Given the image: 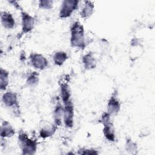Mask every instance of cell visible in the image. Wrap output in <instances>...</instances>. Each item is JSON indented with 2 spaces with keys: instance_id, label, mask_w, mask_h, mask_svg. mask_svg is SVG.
Wrapping results in <instances>:
<instances>
[{
  "instance_id": "obj_1",
  "label": "cell",
  "mask_w": 155,
  "mask_h": 155,
  "mask_svg": "<svg viewBox=\"0 0 155 155\" xmlns=\"http://www.w3.org/2000/svg\"><path fill=\"white\" fill-rule=\"evenodd\" d=\"M70 44L72 47L80 49L86 47L84 28L78 21H74L70 27Z\"/></svg>"
},
{
  "instance_id": "obj_2",
  "label": "cell",
  "mask_w": 155,
  "mask_h": 155,
  "mask_svg": "<svg viewBox=\"0 0 155 155\" xmlns=\"http://www.w3.org/2000/svg\"><path fill=\"white\" fill-rule=\"evenodd\" d=\"M18 142L23 154H33L37 149V142L31 139L24 131H21L18 134Z\"/></svg>"
},
{
  "instance_id": "obj_3",
  "label": "cell",
  "mask_w": 155,
  "mask_h": 155,
  "mask_svg": "<svg viewBox=\"0 0 155 155\" xmlns=\"http://www.w3.org/2000/svg\"><path fill=\"white\" fill-rule=\"evenodd\" d=\"M103 125V133L106 139L110 142H114L116 139L115 129L111 120V115L108 112L104 113L100 120Z\"/></svg>"
},
{
  "instance_id": "obj_4",
  "label": "cell",
  "mask_w": 155,
  "mask_h": 155,
  "mask_svg": "<svg viewBox=\"0 0 155 155\" xmlns=\"http://www.w3.org/2000/svg\"><path fill=\"white\" fill-rule=\"evenodd\" d=\"M79 1L77 0H64L62 1L59 16L61 19H65L70 17L71 14L78 8Z\"/></svg>"
},
{
  "instance_id": "obj_5",
  "label": "cell",
  "mask_w": 155,
  "mask_h": 155,
  "mask_svg": "<svg viewBox=\"0 0 155 155\" xmlns=\"http://www.w3.org/2000/svg\"><path fill=\"white\" fill-rule=\"evenodd\" d=\"M19 9L21 10V14L22 34H26L34 28L35 20L32 16L24 11L21 7Z\"/></svg>"
},
{
  "instance_id": "obj_6",
  "label": "cell",
  "mask_w": 155,
  "mask_h": 155,
  "mask_svg": "<svg viewBox=\"0 0 155 155\" xmlns=\"http://www.w3.org/2000/svg\"><path fill=\"white\" fill-rule=\"evenodd\" d=\"M30 62L35 69L43 70L48 66V61L47 58L40 53H32L29 56Z\"/></svg>"
},
{
  "instance_id": "obj_7",
  "label": "cell",
  "mask_w": 155,
  "mask_h": 155,
  "mask_svg": "<svg viewBox=\"0 0 155 155\" xmlns=\"http://www.w3.org/2000/svg\"><path fill=\"white\" fill-rule=\"evenodd\" d=\"M63 120L66 127H73L74 121V107L71 100L64 103Z\"/></svg>"
},
{
  "instance_id": "obj_8",
  "label": "cell",
  "mask_w": 155,
  "mask_h": 155,
  "mask_svg": "<svg viewBox=\"0 0 155 155\" xmlns=\"http://www.w3.org/2000/svg\"><path fill=\"white\" fill-rule=\"evenodd\" d=\"M2 102L7 107L19 108L18 94L15 92L8 91L4 93L2 96Z\"/></svg>"
},
{
  "instance_id": "obj_9",
  "label": "cell",
  "mask_w": 155,
  "mask_h": 155,
  "mask_svg": "<svg viewBox=\"0 0 155 155\" xmlns=\"http://www.w3.org/2000/svg\"><path fill=\"white\" fill-rule=\"evenodd\" d=\"M120 107V103L117 97V94L115 91L112 94L108 99L107 104V112L111 116L116 115L119 112Z\"/></svg>"
},
{
  "instance_id": "obj_10",
  "label": "cell",
  "mask_w": 155,
  "mask_h": 155,
  "mask_svg": "<svg viewBox=\"0 0 155 155\" xmlns=\"http://www.w3.org/2000/svg\"><path fill=\"white\" fill-rule=\"evenodd\" d=\"M1 22L2 25L5 29H12L15 26V20L13 15L8 12H1Z\"/></svg>"
},
{
  "instance_id": "obj_11",
  "label": "cell",
  "mask_w": 155,
  "mask_h": 155,
  "mask_svg": "<svg viewBox=\"0 0 155 155\" xmlns=\"http://www.w3.org/2000/svg\"><path fill=\"white\" fill-rule=\"evenodd\" d=\"M82 62L85 70H90L96 68L97 62L92 52H88L82 58Z\"/></svg>"
},
{
  "instance_id": "obj_12",
  "label": "cell",
  "mask_w": 155,
  "mask_h": 155,
  "mask_svg": "<svg viewBox=\"0 0 155 155\" xmlns=\"http://www.w3.org/2000/svg\"><path fill=\"white\" fill-rule=\"evenodd\" d=\"M15 134V130L10 122L4 120L1 126V137L2 139L9 138Z\"/></svg>"
},
{
  "instance_id": "obj_13",
  "label": "cell",
  "mask_w": 155,
  "mask_h": 155,
  "mask_svg": "<svg viewBox=\"0 0 155 155\" xmlns=\"http://www.w3.org/2000/svg\"><path fill=\"white\" fill-rule=\"evenodd\" d=\"M53 119L54 124L59 126L62 124L64 116V107L60 102H58L53 110Z\"/></svg>"
},
{
  "instance_id": "obj_14",
  "label": "cell",
  "mask_w": 155,
  "mask_h": 155,
  "mask_svg": "<svg viewBox=\"0 0 155 155\" xmlns=\"http://www.w3.org/2000/svg\"><path fill=\"white\" fill-rule=\"evenodd\" d=\"M58 126L56 124H47L39 131V136L44 139L52 136L56 132Z\"/></svg>"
},
{
  "instance_id": "obj_15",
  "label": "cell",
  "mask_w": 155,
  "mask_h": 155,
  "mask_svg": "<svg viewBox=\"0 0 155 155\" xmlns=\"http://www.w3.org/2000/svg\"><path fill=\"white\" fill-rule=\"evenodd\" d=\"M94 5L93 2L90 1H86L84 2V4L80 12L81 16L84 19L88 18L91 16L94 11Z\"/></svg>"
},
{
  "instance_id": "obj_16",
  "label": "cell",
  "mask_w": 155,
  "mask_h": 155,
  "mask_svg": "<svg viewBox=\"0 0 155 155\" xmlns=\"http://www.w3.org/2000/svg\"><path fill=\"white\" fill-rule=\"evenodd\" d=\"M60 94L63 103L71 100V90L69 85L67 82H61L60 84Z\"/></svg>"
},
{
  "instance_id": "obj_17",
  "label": "cell",
  "mask_w": 155,
  "mask_h": 155,
  "mask_svg": "<svg viewBox=\"0 0 155 155\" xmlns=\"http://www.w3.org/2000/svg\"><path fill=\"white\" fill-rule=\"evenodd\" d=\"M68 56L67 53L63 51H56L53 56V62L54 64L58 66L62 65L64 62L68 59Z\"/></svg>"
},
{
  "instance_id": "obj_18",
  "label": "cell",
  "mask_w": 155,
  "mask_h": 155,
  "mask_svg": "<svg viewBox=\"0 0 155 155\" xmlns=\"http://www.w3.org/2000/svg\"><path fill=\"white\" fill-rule=\"evenodd\" d=\"M9 83V73L6 70L1 68L0 70V88L5 90Z\"/></svg>"
},
{
  "instance_id": "obj_19",
  "label": "cell",
  "mask_w": 155,
  "mask_h": 155,
  "mask_svg": "<svg viewBox=\"0 0 155 155\" xmlns=\"http://www.w3.org/2000/svg\"><path fill=\"white\" fill-rule=\"evenodd\" d=\"M39 81V74L36 71H32L30 73L26 79L27 84L31 87H35L38 84Z\"/></svg>"
},
{
  "instance_id": "obj_20",
  "label": "cell",
  "mask_w": 155,
  "mask_h": 155,
  "mask_svg": "<svg viewBox=\"0 0 155 155\" xmlns=\"http://www.w3.org/2000/svg\"><path fill=\"white\" fill-rule=\"evenodd\" d=\"M125 149L130 154H135L137 150V144L131 139H127L125 143Z\"/></svg>"
},
{
  "instance_id": "obj_21",
  "label": "cell",
  "mask_w": 155,
  "mask_h": 155,
  "mask_svg": "<svg viewBox=\"0 0 155 155\" xmlns=\"http://www.w3.org/2000/svg\"><path fill=\"white\" fill-rule=\"evenodd\" d=\"M53 1L51 0H41L39 1V7L42 9L50 10L53 8Z\"/></svg>"
},
{
  "instance_id": "obj_22",
  "label": "cell",
  "mask_w": 155,
  "mask_h": 155,
  "mask_svg": "<svg viewBox=\"0 0 155 155\" xmlns=\"http://www.w3.org/2000/svg\"><path fill=\"white\" fill-rule=\"evenodd\" d=\"M79 154H96L97 151L94 149H87V148H81L79 150L78 153Z\"/></svg>"
}]
</instances>
